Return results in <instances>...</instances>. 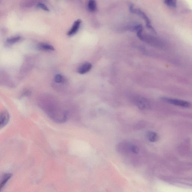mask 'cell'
I'll use <instances>...</instances> for the list:
<instances>
[{"label": "cell", "instance_id": "obj_1", "mask_svg": "<svg viewBox=\"0 0 192 192\" xmlns=\"http://www.w3.org/2000/svg\"><path fill=\"white\" fill-rule=\"evenodd\" d=\"M130 10L132 13L136 14L138 15L142 18L144 20L145 22L146 23V26L149 29L151 30L153 33H156L155 30L152 27L151 24V22L150 21L149 18L143 12H142L141 10L139 9H135L133 7V5L132 4L130 5Z\"/></svg>", "mask_w": 192, "mask_h": 192}, {"label": "cell", "instance_id": "obj_2", "mask_svg": "<svg viewBox=\"0 0 192 192\" xmlns=\"http://www.w3.org/2000/svg\"><path fill=\"white\" fill-rule=\"evenodd\" d=\"M162 100L165 102L168 103L175 106L181 107H189L191 106L190 103L184 100L179 99L168 98L164 97L162 98Z\"/></svg>", "mask_w": 192, "mask_h": 192}, {"label": "cell", "instance_id": "obj_3", "mask_svg": "<svg viewBox=\"0 0 192 192\" xmlns=\"http://www.w3.org/2000/svg\"><path fill=\"white\" fill-rule=\"evenodd\" d=\"M10 116L9 113L7 111H2L1 114V122L0 127L1 128L4 127L8 124L9 121Z\"/></svg>", "mask_w": 192, "mask_h": 192}, {"label": "cell", "instance_id": "obj_4", "mask_svg": "<svg viewBox=\"0 0 192 192\" xmlns=\"http://www.w3.org/2000/svg\"><path fill=\"white\" fill-rule=\"evenodd\" d=\"M92 64L90 62L84 63L79 67L77 72L79 74H84L90 71L92 68Z\"/></svg>", "mask_w": 192, "mask_h": 192}, {"label": "cell", "instance_id": "obj_5", "mask_svg": "<svg viewBox=\"0 0 192 192\" xmlns=\"http://www.w3.org/2000/svg\"><path fill=\"white\" fill-rule=\"evenodd\" d=\"M81 23V21L80 20H77L75 21L71 29L68 32L67 35L71 37L76 34L80 28Z\"/></svg>", "mask_w": 192, "mask_h": 192}, {"label": "cell", "instance_id": "obj_6", "mask_svg": "<svg viewBox=\"0 0 192 192\" xmlns=\"http://www.w3.org/2000/svg\"><path fill=\"white\" fill-rule=\"evenodd\" d=\"M147 137L149 140L152 142H157L159 138V136L157 132L152 131L147 132Z\"/></svg>", "mask_w": 192, "mask_h": 192}, {"label": "cell", "instance_id": "obj_7", "mask_svg": "<svg viewBox=\"0 0 192 192\" xmlns=\"http://www.w3.org/2000/svg\"><path fill=\"white\" fill-rule=\"evenodd\" d=\"M12 174L11 173H7L3 174L1 179V184H0V191L2 188L4 187L5 185L7 184V182L12 177Z\"/></svg>", "mask_w": 192, "mask_h": 192}, {"label": "cell", "instance_id": "obj_8", "mask_svg": "<svg viewBox=\"0 0 192 192\" xmlns=\"http://www.w3.org/2000/svg\"><path fill=\"white\" fill-rule=\"evenodd\" d=\"M37 49L39 50L45 51H52L54 50V48L52 45L46 43H40L37 45Z\"/></svg>", "mask_w": 192, "mask_h": 192}, {"label": "cell", "instance_id": "obj_9", "mask_svg": "<svg viewBox=\"0 0 192 192\" xmlns=\"http://www.w3.org/2000/svg\"><path fill=\"white\" fill-rule=\"evenodd\" d=\"M137 106L140 109L142 110L146 109L149 107V103L146 99H139L137 101Z\"/></svg>", "mask_w": 192, "mask_h": 192}, {"label": "cell", "instance_id": "obj_10", "mask_svg": "<svg viewBox=\"0 0 192 192\" xmlns=\"http://www.w3.org/2000/svg\"><path fill=\"white\" fill-rule=\"evenodd\" d=\"M88 8L91 12H95L96 9V3L95 0H89L88 2Z\"/></svg>", "mask_w": 192, "mask_h": 192}, {"label": "cell", "instance_id": "obj_11", "mask_svg": "<svg viewBox=\"0 0 192 192\" xmlns=\"http://www.w3.org/2000/svg\"><path fill=\"white\" fill-rule=\"evenodd\" d=\"M164 2L168 7L174 8L176 7L177 0H164Z\"/></svg>", "mask_w": 192, "mask_h": 192}, {"label": "cell", "instance_id": "obj_12", "mask_svg": "<svg viewBox=\"0 0 192 192\" xmlns=\"http://www.w3.org/2000/svg\"><path fill=\"white\" fill-rule=\"evenodd\" d=\"M21 37L16 36L9 38L7 40V43L9 44H14L17 43L20 40Z\"/></svg>", "mask_w": 192, "mask_h": 192}, {"label": "cell", "instance_id": "obj_13", "mask_svg": "<svg viewBox=\"0 0 192 192\" xmlns=\"http://www.w3.org/2000/svg\"><path fill=\"white\" fill-rule=\"evenodd\" d=\"M130 150L133 153L137 154L139 152V149L138 147L134 145H131L129 147Z\"/></svg>", "mask_w": 192, "mask_h": 192}, {"label": "cell", "instance_id": "obj_14", "mask_svg": "<svg viewBox=\"0 0 192 192\" xmlns=\"http://www.w3.org/2000/svg\"><path fill=\"white\" fill-rule=\"evenodd\" d=\"M37 7L38 8L41 9L43 10L46 11V12H49V9L47 7L44 3H39L37 5Z\"/></svg>", "mask_w": 192, "mask_h": 192}, {"label": "cell", "instance_id": "obj_15", "mask_svg": "<svg viewBox=\"0 0 192 192\" xmlns=\"http://www.w3.org/2000/svg\"><path fill=\"white\" fill-rule=\"evenodd\" d=\"M55 81L56 82L59 83H61L63 80L62 76L60 74H56L55 76Z\"/></svg>", "mask_w": 192, "mask_h": 192}]
</instances>
